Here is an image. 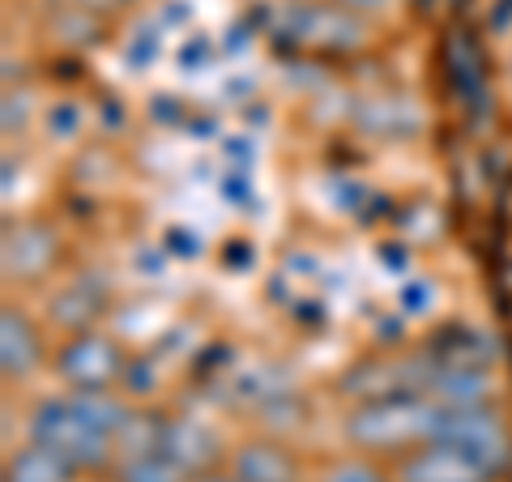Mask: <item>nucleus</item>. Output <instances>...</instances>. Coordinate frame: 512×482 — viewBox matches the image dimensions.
Wrapping results in <instances>:
<instances>
[{
    "instance_id": "obj_12",
    "label": "nucleus",
    "mask_w": 512,
    "mask_h": 482,
    "mask_svg": "<svg viewBox=\"0 0 512 482\" xmlns=\"http://www.w3.org/2000/svg\"><path fill=\"white\" fill-rule=\"evenodd\" d=\"M73 465L56 457L52 448H39V444H22L18 453L5 461V482H73Z\"/></svg>"
},
{
    "instance_id": "obj_2",
    "label": "nucleus",
    "mask_w": 512,
    "mask_h": 482,
    "mask_svg": "<svg viewBox=\"0 0 512 482\" xmlns=\"http://www.w3.org/2000/svg\"><path fill=\"white\" fill-rule=\"evenodd\" d=\"M26 440L39 448H52L56 457H64L73 470H94L116 457V440L103 436L82 410L73 406L69 393L60 397H43L26 419Z\"/></svg>"
},
{
    "instance_id": "obj_5",
    "label": "nucleus",
    "mask_w": 512,
    "mask_h": 482,
    "mask_svg": "<svg viewBox=\"0 0 512 482\" xmlns=\"http://www.w3.org/2000/svg\"><path fill=\"white\" fill-rule=\"evenodd\" d=\"M436 440L461 448V453H466L474 465H483L487 474L504 470L508 457H512V436L491 406H444Z\"/></svg>"
},
{
    "instance_id": "obj_16",
    "label": "nucleus",
    "mask_w": 512,
    "mask_h": 482,
    "mask_svg": "<svg viewBox=\"0 0 512 482\" xmlns=\"http://www.w3.org/2000/svg\"><path fill=\"white\" fill-rule=\"evenodd\" d=\"M137 0H73V9L82 13V18H116V13L133 9Z\"/></svg>"
},
{
    "instance_id": "obj_13",
    "label": "nucleus",
    "mask_w": 512,
    "mask_h": 482,
    "mask_svg": "<svg viewBox=\"0 0 512 482\" xmlns=\"http://www.w3.org/2000/svg\"><path fill=\"white\" fill-rule=\"evenodd\" d=\"M423 393H431L440 406H487L491 380L483 372H474V367H444V372L431 376Z\"/></svg>"
},
{
    "instance_id": "obj_11",
    "label": "nucleus",
    "mask_w": 512,
    "mask_h": 482,
    "mask_svg": "<svg viewBox=\"0 0 512 482\" xmlns=\"http://www.w3.org/2000/svg\"><path fill=\"white\" fill-rule=\"evenodd\" d=\"M355 120L367 128V133H376V137H410V133H419L423 128V116H419V107H414L410 99H367L359 103L355 111Z\"/></svg>"
},
{
    "instance_id": "obj_4",
    "label": "nucleus",
    "mask_w": 512,
    "mask_h": 482,
    "mask_svg": "<svg viewBox=\"0 0 512 482\" xmlns=\"http://www.w3.org/2000/svg\"><path fill=\"white\" fill-rule=\"evenodd\" d=\"M282 26L308 52H359L372 39V22L342 9L338 0H286Z\"/></svg>"
},
{
    "instance_id": "obj_6",
    "label": "nucleus",
    "mask_w": 512,
    "mask_h": 482,
    "mask_svg": "<svg viewBox=\"0 0 512 482\" xmlns=\"http://www.w3.org/2000/svg\"><path fill=\"white\" fill-rule=\"evenodd\" d=\"M60 261V235L47 222H18L5 231V248H0V265L13 282H39Z\"/></svg>"
},
{
    "instance_id": "obj_17",
    "label": "nucleus",
    "mask_w": 512,
    "mask_h": 482,
    "mask_svg": "<svg viewBox=\"0 0 512 482\" xmlns=\"http://www.w3.org/2000/svg\"><path fill=\"white\" fill-rule=\"evenodd\" d=\"M338 5L350 9V13H359L363 22H372V18H380V13L393 5V0H338Z\"/></svg>"
},
{
    "instance_id": "obj_15",
    "label": "nucleus",
    "mask_w": 512,
    "mask_h": 482,
    "mask_svg": "<svg viewBox=\"0 0 512 482\" xmlns=\"http://www.w3.org/2000/svg\"><path fill=\"white\" fill-rule=\"evenodd\" d=\"M320 482H393V478L384 474V470H380V465H376L372 457L355 453V457H342V461H333Z\"/></svg>"
},
{
    "instance_id": "obj_8",
    "label": "nucleus",
    "mask_w": 512,
    "mask_h": 482,
    "mask_svg": "<svg viewBox=\"0 0 512 482\" xmlns=\"http://www.w3.org/2000/svg\"><path fill=\"white\" fill-rule=\"evenodd\" d=\"M154 453H163L188 478H197L205 470H214V461L222 457V444L201 419H163L154 436Z\"/></svg>"
},
{
    "instance_id": "obj_18",
    "label": "nucleus",
    "mask_w": 512,
    "mask_h": 482,
    "mask_svg": "<svg viewBox=\"0 0 512 482\" xmlns=\"http://www.w3.org/2000/svg\"><path fill=\"white\" fill-rule=\"evenodd\" d=\"M188 482H239L231 470H205V474H197V478H188Z\"/></svg>"
},
{
    "instance_id": "obj_10",
    "label": "nucleus",
    "mask_w": 512,
    "mask_h": 482,
    "mask_svg": "<svg viewBox=\"0 0 512 482\" xmlns=\"http://www.w3.org/2000/svg\"><path fill=\"white\" fill-rule=\"evenodd\" d=\"M491 474L453 444H419L397 461V482H487Z\"/></svg>"
},
{
    "instance_id": "obj_9",
    "label": "nucleus",
    "mask_w": 512,
    "mask_h": 482,
    "mask_svg": "<svg viewBox=\"0 0 512 482\" xmlns=\"http://www.w3.org/2000/svg\"><path fill=\"white\" fill-rule=\"evenodd\" d=\"M227 470L239 482H303L299 457L291 453V444L278 436H252L239 440L231 448V465Z\"/></svg>"
},
{
    "instance_id": "obj_1",
    "label": "nucleus",
    "mask_w": 512,
    "mask_h": 482,
    "mask_svg": "<svg viewBox=\"0 0 512 482\" xmlns=\"http://www.w3.org/2000/svg\"><path fill=\"white\" fill-rule=\"evenodd\" d=\"M440 401L431 393H372L355 401L342 419V436L359 453H410L436 440Z\"/></svg>"
},
{
    "instance_id": "obj_3",
    "label": "nucleus",
    "mask_w": 512,
    "mask_h": 482,
    "mask_svg": "<svg viewBox=\"0 0 512 482\" xmlns=\"http://www.w3.org/2000/svg\"><path fill=\"white\" fill-rule=\"evenodd\" d=\"M56 376L64 384V393H120V384L128 376V355L116 337H107L99 329L69 333L56 346Z\"/></svg>"
},
{
    "instance_id": "obj_14",
    "label": "nucleus",
    "mask_w": 512,
    "mask_h": 482,
    "mask_svg": "<svg viewBox=\"0 0 512 482\" xmlns=\"http://www.w3.org/2000/svg\"><path fill=\"white\" fill-rule=\"evenodd\" d=\"M120 482H188V474L180 465H171L163 453H137V457H124L120 465Z\"/></svg>"
},
{
    "instance_id": "obj_7",
    "label": "nucleus",
    "mask_w": 512,
    "mask_h": 482,
    "mask_svg": "<svg viewBox=\"0 0 512 482\" xmlns=\"http://www.w3.org/2000/svg\"><path fill=\"white\" fill-rule=\"evenodd\" d=\"M43 359H47V342L35 316L22 303H5L0 308V372H5V380L35 376Z\"/></svg>"
}]
</instances>
